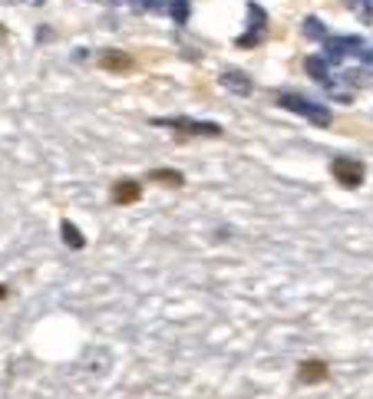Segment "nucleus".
Listing matches in <instances>:
<instances>
[{"mask_svg":"<svg viewBox=\"0 0 373 399\" xmlns=\"http://www.w3.org/2000/svg\"><path fill=\"white\" fill-rule=\"evenodd\" d=\"M330 172H334V178L341 182L343 188H360V185H363V175H367L363 162H357V159H343V155L330 162Z\"/></svg>","mask_w":373,"mask_h":399,"instance_id":"1","label":"nucleus"},{"mask_svg":"<svg viewBox=\"0 0 373 399\" xmlns=\"http://www.w3.org/2000/svg\"><path fill=\"white\" fill-rule=\"evenodd\" d=\"M155 126L179 129V139H182V135H222V126H211V122H192V119H155Z\"/></svg>","mask_w":373,"mask_h":399,"instance_id":"2","label":"nucleus"},{"mask_svg":"<svg viewBox=\"0 0 373 399\" xmlns=\"http://www.w3.org/2000/svg\"><path fill=\"white\" fill-rule=\"evenodd\" d=\"M109 198H113V205H135L139 198H142V182L139 178H119L116 185H113V192H109Z\"/></svg>","mask_w":373,"mask_h":399,"instance_id":"3","label":"nucleus"},{"mask_svg":"<svg viewBox=\"0 0 373 399\" xmlns=\"http://www.w3.org/2000/svg\"><path fill=\"white\" fill-rule=\"evenodd\" d=\"M327 376H330V367L324 363V360H317V356H311V360H300V363H298V383H304V386L324 383Z\"/></svg>","mask_w":373,"mask_h":399,"instance_id":"4","label":"nucleus"},{"mask_svg":"<svg viewBox=\"0 0 373 399\" xmlns=\"http://www.w3.org/2000/svg\"><path fill=\"white\" fill-rule=\"evenodd\" d=\"M133 66V57L122 53V50H106L103 53V70H109V73H129Z\"/></svg>","mask_w":373,"mask_h":399,"instance_id":"5","label":"nucleus"},{"mask_svg":"<svg viewBox=\"0 0 373 399\" xmlns=\"http://www.w3.org/2000/svg\"><path fill=\"white\" fill-rule=\"evenodd\" d=\"M149 182H155V185H169V188H182V185H185V175H182V172H172V168H152Z\"/></svg>","mask_w":373,"mask_h":399,"instance_id":"6","label":"nucleus"},{"mask_svg":"<svg viewBox=\"0 0 373 399\" xmlns=\"http://www.w3.org/2000/svg\"><path fill=\"white\" fill-rule=\"evenodd\" d=\"M222 83L231 89V93H241V96H248V93H251V79H248V76H241V73H224Z\"/></svg>","mask_w":373,"mask_h":399,"instance_id":"7","label":"nucleus"},{"mask_svg":"<svg viewBox=\"0 0 373 399\" xmlns=\"http://www.w3.org/2000/svg\"><path fill=\"white\" fill-rule=\"evenodd\" d=\"M60 228H63V241H66V244H70L73 251H79V248L86 244V237H83V235H79V231H76V228H73V222H63Z\"/></svg>","mask_w":373,"mask_h":399,"instance_id":"8","label":"nucleus"},{"mask_svg":"<svg viewBox=\"0 0 373 399\" xmlns=\"http://www.w3.org/2000/svg\"><path fill=\"white\" fill-rule=\"evenodd\" d=\"M172 17L182 23V20L189 17V3H185V0H172Z\"/></svg>","mask_w":373,"mask_h":399,"instance_id":"9","label":"nucleus"},{"mask_svg":"<svg viewBox=\"0 0 373 399\" xmlns=\"http://www.w3.org/2000/svg\"><path fill=\"white\" fill-rule=\"evenodd\" d=\"M304 30H307V33H311V37H321V33H324V27H317V23H314V20H307V23H304Z\"/></svg>","mask_w":373,"mask_h":399,"instance_id":"10","label":"nucleus"},{"mask_svg":"<svg viewBox=\"0 0 373 399\" xmlns=\"http://www.w3.org/2000/svg\"><path fill=\"white\" fill-rule=\"evenodd\" d=\"M7 294H10V291H7V287L0 284V300H7Z\"/></svg>","mask_w":373,"mask_h":399,"instance_id":"11","label":"nucleus"},{"mask_svg":"<svg viewBox=\"0 0 373 399\" xmlns=\"http://www.w3.org/2000/svg\"><path fill=\"white\" fill-rule=\"evenodd\" d=\"M7 3H14V0H7Z\"/></svg>","mask_w":373,"mask_h":399,"instance_id":"12","label":"nucleus"}]
</instances>
